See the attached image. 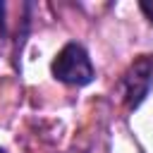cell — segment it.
Listing matches in <instances>:
<instances>
[{"label": "cell", "instance_id": "cell-2", "mask_svg": "<svg viewBox=\"0 0 153 153\" xmlns=\"http://www.w3.org/2000/svg\"><path fill=\"white\" fill-rule=\"evenodd\" d=\"M124 84H127V100H129V105H139L141 98L148 93V88L153 84V57L151 55H141V60H136L134 67L129 69Z\"/></svg>", "mask_w": 153, "mask_h": 153}, {"label": "cell", "instance_id": "cell-1", "mask_svg": "<svg viewBox=\"0 0 153 153\" xmlns=\"http://www.w3.org/2000/svg\"><path fill=\"white\" fill-rule=\"evenodd\" d=\"M53 74L72 86H84L93 79V65L79 43H67L53 60Z\"/></svg>", "mask_w": 153, "mask_h": 153}, {"label": "cell", "instance_id": "cell-4", "mask_svg": "<svg viewBox=\"0 0 153 153\" xmlns=\"http://www.w3.org/2000/svg\"><path fill=\"white\" fill-rule=\"evenodd\" d=\"M0 153H5V151H2V148H0Z\"/></svg>", "mask_w": 153, "mask_h": 153}, {"label": "cell", "instance_id": "cell-3", "mask_svg": "<svg viewBox=\"0 0 153 153\" xmlns=\"http://www.w3.org/2000/svg\"><path fill=\"white\" fill-rule=\"evenodd\" d=\"M141 10L146 12V17L153 22V2H141Z\"/></svg>", "mask_w": 153, "mask_h": 153}]
</instances>
